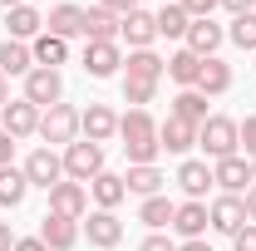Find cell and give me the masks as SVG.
<instances>
[{"label":"cell","mask_w":256,"mask_h":251,"mask_svg":"<svg viewBox=\"0 0 256 251\" xmlns=\"http://www.w3.org/2000/svg\"><path fill=\"white\" fill-rule=\"evenodd\" d=\"M118 138H124V158L128 168H148V162H158V124H153V114L148 108H128L124 118H118Z\"/></svg>","instance_id":"cell-1"},{"label":"cell","mask_w":256,"mask_h":251,"mask_svg":"<svg viewBox=\"0 0 256 251\" xmlns=\"http://www.w3.org/2000/svg\"><path fill=\"white\" fill-rule=\"evenodd\" d=\"M124 182H128V192H138V197H158L168 178L158 172V162H148V168H128Z\"/></svg>","instance_id":"cell-33"},{"label":"cell","mask_w":256,"mask_h":251,"mask_svg":"<svg viewBox=\"0 0 256 251\" xmlns=\"http://www.w3.org/2000/svg\"><path fill=\"white\" fill-rule=\"evenodd\" d=\"M172 212H178V202H168V197H143V207H138V222L148 226V232H162V226H172Z\"/></svg>","instance_id":"cell-31"},{"label":"cell","mask_w":256,"mask_h":251,"mask_svg":"<svg viewBox=\"0 0 256 251\" xmlns=\"http://www.w3.org/2000/svg\"><path fill=\"white\" fill-rule=\"evenodd\" d=\"M44 30L60 34V40H74V34H84V5H54L50 15H44Z\"/></svg>","instance_id":"cell-21"},{"label":"cell","mask_w":256,"mask_h":251,"mask_svg":"<svg viewBox=\"0 0 256 251\" xmlns=\"http://www.w3.org/2000/svg\"><path fill=\"white\" fill-rule=\"evenodd\" d=\"M25 192H30V178H25V168H0V207H20L25 202Z\"/></svg>","instance_id":"cell-32"},{"label":"cell","mask_w":256,"mask_h":251,"mask_svg":"<svg viewBox=\"0 0 256 251\" xmlns=\"http://www.w3.org/2000/svg\"><path fill=\"white\" fill-rule=\"evenodd\" d=\"M168 79H172V84H182V89H197V79H202V60L192 54L188 44L168 60Z\"/></svg>","instance_id":"cell-29"},{"label":"cell","mask_w":256,"mask_h":251,"mask_svg":"<svg viewBox=\"0 0 256 251\" xmlns=\"http://www.w3.org/2000/svg\"><path fill=\"white\" fill-rule=\"evenodd\" d=\"M15 251H50V246H44L40 236H20V242H15Z\"/></svg>","instance_id":"cell-44"},{"label":"cell","mask_w":256,"mask_h":251,"mask_svg":"<svg viewBox=\"0 0 256 251\" xmlns=\"http://www.w3.org/2000/svg\"><path fill=\"white\" fill-rule=\"evenodd\" d=\"M232 251H256V222H246V226L232 236Z\"/></svg>","instance_id":"cell-37"},{"label":"cell","mask_w":256,"mask_h":251,"mask_svg":"<svg viewBox=\"0 0 256 251\" xmlns=\"http://www.w3.org/2000/svg\"><path fill=\"white\" fill-rule=\"evenodd\" d=\"M5 104H10V79L0 74V108H5Z\"/></svg>","instance_id":"cell-47"},{"label":"cell","mask_w":256,"mask_h":251,"mask_svg":"<svg viewBox=\"0 0 256 251\" xmlns=\"http://www.w3.org/2000/svg\"><path fill=\"white\" fill-rule=\"evenodd\" d=\"M118 40H128V50H153V40H158V20H153V10H128L124 25H118Z\"/></svg>","instance_id":"cell-12"},{"label":"cell","mask_w":256,"mask_h":251,"mask_svg":"<svg viewBox=\"0 0 256 251\" xmlns=\"http://www.w3.org/2000/svg\"><path fill=\"white\" fill-rule=\"evenodd\" d=\"M158 148L162 153H192L197 148V124H182V118H162L158 124Z\"/></svg>","instance_id":"cell-17"},{"label":"cell","mask_w":256,"mask_h":251,"mask_svg":"<svg viewBox=\"0 0 256 251\" xmlns=\"http://www.w3.org/2000/svg\"><path fill=\"white\" fill-rule=\"evenodd\" d=\"M252 188H256V158H252Z\"/></svg>","instance_id":"cell-49"},{"label":"cell","mask_w":256,"mask_h":251,"mask_svg":"<svg viewBox=\"0 0 256 251\" xmlns=\"http://www.w3.org/2000/svg\"><path fill=\"white\" fill-rule=\"evenodd\" d=\"M153 20H158V40H188V10H182V5H178V0H162V10L158 15H153Z\"/></svg>","instance_id":"cell-28"},{"label":"cell","mask_w":256,"mask_h":251,"mask_svg":"<svg viewBox=\"0 0 256 251\" xmlns=\"http://www.w3.org/2000/svg\"><path fill=\"white\" fill-rule=\"evenodd\" d=\"M158 98V84H143V79H124V104H133V108H148Z\"/></svg>","instance_id":"cell-35"},{"label":"cell","mask_w":256,"mask_h":251,"mask_svg":"<svg viewBox=\"0 0 256 251\" xmlns=\"http://www.w3.org/2000/svg\"><path fill=\"white\" fill-rule=\"evenodd\" d=\"M222 10H232V20H236V15H252L256 0H222Z\"/></svg>","instance_id":"cell-41"},{"label":"cell","mask_w":256,"mask_h":251,"mask_svg":"<svg viewBox=\"0 0 256 251\" xmlns=\"http://www.w3.org/2000/svg\"><path fill=\"white\" fill-rule=\"evenodd\" d=\"M104 172V143H89V138H74L64 148V178L69 182H94Z\"/></svg>","instance_id":"cell-3"},{"label":"cell","mask_w":256,"mask_h":251,"mask_svg":"<svg viewBox=\"0 0 256 251\" xmlns=\"http://www.w3.org/2000/svg\"><path fill=\"white\" fill-rule=\"evenodd\" d=\"M10 162H15V138L0 128V168H10Z\"/></svg>","instance_id":"cell-40"},{"label":"cell","mask_w":256,"mask_h":251,"mask_svg":"<svg viewBox=\"0 0 256 251\" xmlns=\"http://www.w3.org/2000/svg\"><path fill=\"white\" fill-rule=\"evenodd\" d=\"M182 10H188V20H212V10L222 5V0H178Z\"/></svg>","instance_id":"cell-36"},{"label":"cell","mask_w":256,"mask_h":251,"mask_svg":"<svg viewBox=\"0 0 256 251\" xmlns=\"http://www.w3.org/2000/svg\"><path fill=\"white\" fill-rule=\"evenodd\" d=\"M79 232H84L89 246H98V251H114L118 242H124V222H118V212H104V207L79 222Z\"/></svg>","instance_id":"cell-9"},{"label":"cell","mask_w":256,"mask_h":251,"mask_svg":"<svg viewBox=\"0 0 256 251\" xmlns=\"http://www.w3.org/2000/svg\"><path fill=\"white\" fill-rule=\"evenodd\" d=\"M162 74H168V60H162L158 50H128V60H124V79H143V84H158Z\"/></svg>","instance_id":"cell-16"},{"label":"cell","mask_w":256,"mask_h":251,"mask_svg":"<svg viewBox=\"0 0 256 251\" xmlns=\"http://www.w3.org/2000/svg\"><path fill=\"white\" fill-rule=\"evenodd\" d=\"M242 207H246V222H256V188L246 192V197H242Z\"/></svg>","instance_id":"cell-45"},{"label":"cell","mask_w":256,"mask_h":251,"mask_svg":"<svg viewBox=\"0 0 256 251\" xmlns=\"http://www.w3.org/2000/svg\"><path fill=\"white\" fill-rule=\"evenodd\" d=\"M40 138H44L50 148H54V143L69 148V143L79 138V108H74V104H54V108H44V114H40Z\"/></svg>","instance_id":"cell-4"},{"label":"cell","mask_w":256,"mask_h":251,"mask_svg":"<svg viewBox=\"0 0 256 251\" xmlns=\"http://www.w3.org/2000/svg\"><path fill=\"white\" fill-rule=\"evenodd\" d=\"M178 188L188 192V202H202L207 188H212V168H207L202 158H182V168H178Z\"/></svg>","instance_id":"cell-19"},{"label":"cell","mask_w":256,"mask_h":251,"mask_svg":"<svg viewBox=\"0 0 256 251\" xmlns=\"http://www.w3.org/2000/svg\"><path fill=\"white\" fill-rule=\"evenodd\" d=\"M197 148L212 158V162H217V158H232L236 148H242V124L226 118V114H212L207 124L197 128Z\"/></svg>","instance_id":"cell-2"},{"label":"cell","mask_w":256,"mask_h":251,"mask_svg":"<svg viewBox=\"0 0 256 251\" xmlns=\"http://www.w3.org/2000/svg\"><path fill=\"white\" fill-rule=\"evenodd\" d=\"M15 242H20V236L10 232V222H0V251H15Z\"/></svg>","instance_id":"cell-43"},{"label":"cell","mask_w":256,"mask_h":251,"mask_svg":"<svg viewBox=\"0 0 256 251\" xmlns=\"http://www.w3.org/2000/svg\"><path fill=\"white\" fill-rule=\"evenodd\" d=\"M138 251H178V242H172V236H162V232H148Z\"/></svg>","instance_id":"cell-38"},{"label":"cell","mask_w":256,"mask_h":251,"mask_svg":"<svg viewBox=\"0 0 256 251\" xmlns=\"http://www.w3.org/2000/svg\"><path fill=\"white\" fill-rule=\"evenodd\" d=\"M30 54H34V69H60L64 60H69V40H60V34H34L30 40Z\"/></svg>","instance_id":"cell-23"},{"label":"cell","mask_w":256,"mask_h":251,"mask_svg":"<svg viewBox=\"0 0 256 251\" xmlns=\"http://www.w3.org/2000/svg\"><path fill=\"white\" fill-rule=\"evenodd\" d=\"M118 69H124L118 40H89V44H84V74H89V79H114Z\"/></svg>","instance_id":"cell-6"},{"label":"cell","mask_w":256,"mask_h":251,"mask_svg":"<svg viewBox=\"0 0 256 251\" xmlns=\"http://www.w3.org/2000/svg\"><path fill=\"white\" fill-rule=\"evenodd\" d=\"M30 69H34V54H30L25 40H5V44H0V74H5V79H10V74L25 79Z\"/></svg>","instance_id":"cell-27"},{"label":"cell","mask_w":256,"mask_h":251,"mask_svg":"<svg viewBox=\"0 0 256 251\" xmlns=\"http://www.w3.org/2000/svg\"><path fill=\"white\" fill-rule=\"evenodd\" d=\"M207 222H212V232H222V236H236V232L246 226V207H242V197L222 192V197L207 207Z\"/></svg>","instance_id":"cell-14"},{"label":"cell","mask_w":256,"mask_h":251,"mask_svg":"<svg viewBox=\"0 0 256 251\" xmlns=\"http://www.w3.org/2000/svg\"><path fill=\"white\" fill-rule=\"evenodd\" d=\"M79 133H84L89 143H108V138H118V114H114L108 104H89V108L79 114Z\"/></svg>","instance_id":"cell-13"},{"label":"cell","mask_w":256,"mask_h":251,"mask_svg":"<svg viewBox=\"0 0 256 251\" xmlns=\"http://www.w3.org/2000/svg\"><path fill=\"white\" fill-rule=\"evenodd\" d=\"M226 40H232L236 50H252V54H256V10H252V15H236L232 30H226Z\"/></svg>","instance_id":"cell-34"},{"label":"cell","mask_w":256,"mask_h":251,"mask_svg":"<svg viewBox=\"0 0 256 251\" xmlns=\"http://www.w3.org/2000/svg\"><path fill=\"white\" fill-rule=\"evenodd\" d=\"M25 178H30V188L54 192L64 182V158L54 153V148H34V153L25 158Z\"/></svg>","instance_id":"cell-8"},{"label":"cell","mask_w":256,"mask_h":251,"mask_svg":"<svg viewBox=\"0 0 256 251\" xmlns=\"http://www.w3.org/2000/svg\"><path fill=\"white\" fill-rule=\"evenodd\" d=\"M0 5H5V10H15V5H30V0H0Z\"/></svg>","instance_id":"cell-48"},{"label":"cell","mask_w":256,"mask_h":251,"mask_svg":"<svg viewBox=\"0 0 256 251\" xmlns=\"http://www.w3.org/2000/svg\"><path fill=\"white\" fill-rule=\"evenodd\" d=\"M222 40H226V30L217 25V20H192L188 25V50L197 54V60H212V54L222 50Z\"/></svg>","instance_id":"cell-18"},{"label":"cell","mask_w":256,"mask_h":251,"mask_svg":"<svg viewBox=\"0 0 256 251\" xmlns=\"http://www.w3.org/2000/svg\"><path fill=\"white\" fill-rule=\"evenodd\" d=\"M98 5H108V10H114V15H128V10H138V5H143V0H98Z\"/></svg>","instance_id":"cell-42"},{"label":"cell","mask_w":256,"mask_h":251,"mask_svg":"<svg viewBox=\"0 0 256 251\" xmlns=\"http://www.w3.org/2000/svg\"><path fill=\"white\" fill-rule=\"evenodd\" d=\"M212 188L232 192V197H246V192H252V158H242V153L217 158V162H212Z\"/></svg>","instance_id":"cell-5"},{"label":"cell","mask_w":256,"mask_h":251,"mask_svg":"<svg viewBox=\"0 0 256 251\" xmlns=\"http://www.w3.org/2000/svg\"><path fill=\"white\" fill-rule=\"evenodd\" d=\"M226 89H232V64L226 60H202V79H197V94H207V98H222Z\"/></svg>","instance_id":"cell-25"},{"label":"cell","mask_w":256,"mask_h":251,"mask_svg":"<svg viewBox=\"0 0 256 251\" xmlns=\"http://www.w3.org/2000/svg\"><path fill=\"white\" fill-rule=\"evenodd\" d=\"M207 226H212V222H207V202H178V212H172V232H178L182 242H197Z\"/></svg>","instance_id":"cell-20"},{"label":"cell","mask_w":256,"mask_h":251,"mask_svg":"<svg viewBox=\"0 0 256 251\" xmlns=\"http://www.w3.org/2000/svg\"><path fill=\"white\" fill-rule=\"evenodd\" d=\"M178 251H212V246H207V242L197 236V242H182V246H178Z\"/></svg>","instance_id":"cell-46"},{"label":"cell","mask_w":256,"mask_h":251,"mask_svg":"<svg viewBox=\"0 0 256 251\" xmlns=\"http://www.w3.org/2000/svg\"><path fill=\"white\" fill-rule=\"evenodd\" d=\"M40 242H44L50 251H74V246H79V222L44 212V222H40Z\"/></svg>","instance_id":"cell-15"},{"label":"cell","mask_w":256,"mask_h":251,"mask_svg":"<svg viewBox=\"0 0 256 251\" xmlns=\"http://www.w3.org/2000/svg\"><path fill=\"white\" fill-rule=\"evenodd\" d=\"M20 98H30L40 114H44V108H54V104L64 98L60 69H30V74H25V94H20Z\"/></svg>","instance_id":"cell-7"},{"label":"cell","mask_w":256,"mask_h":251,"mask_svg":"<svg viewBox=\"0 0 256 251\" xmlns=\"http://www.w3.org/2000/svg\"><path fill=\"white\" fill-rule=\"evenodd\" d=\"M50 212H54V217H69V222H84L89 217V188L64 178L60 188L50 192Z\"/></svg>","instance_id":"cell-10"},{"label":"cell","mask_w":256,"mask_h":251,"mask_svg":"<svg viewBox=\"0 0 256 251\" xmlns=\"http://www.w3.org/2000/svg\"><path fill=\"white\" fill-rule=\"evenodd\" d=\"M5 30H10V40H25L30 44L34 34H44V15L34 5H15V10H5Z\"/></svg>","instance_id":"cell-22"},{"label":"cell","mask_w":256,"mask_h":251,"mask_svg":"<svg viewBox=\"0 0 256 251\" xmlns=\"http://www.w3.org/2000/svg\"><path fill=\"white\" fill-rule=\"evenodd\" d=\"M0 128L20 143V138H30V133H40V108H34L30 98H10L5 108H0Z\"/></svg>","instance_id":"cell-11"},{"label":"cell","mask_w":256,"mask_h":251,"mask_svg":"<svg viewBox=\"0 0 256 251\" xmlns=\"http://www.w3.org/2000/svg\"><path fill=\"white\" fill-rule=\"evenodd\" d=\"M172 118H182V124H207L212 114H207V94H197V89H182V94L172 98Z\"/></svg>","instance_id":"cell-30"},{"label":"cell","mask_w":256,"mask_h":251,"mask_svg":"<svg viewBox=\"0 0 256 251\" xmlns=\"http://www.w3.org/2000/svg\"><path fill=\"white\" fill-rule=\"evenodd\" d=\"M89 197H94V202L104 207V212H114V207H118V202L128 197V182H124V172H108V168H104V172H98L94 182H89Z\"/></svg>","instance_id":"cell-24"},{"label":"cell","mask_w":256,"mask_h":251,"mask_svg":"<svg viewBox=\"0 0 256 251\" xmlns=\"http://www.w3.org/2000/svg\"><path fill=\"white\" fill-rule=\"evenodd\" d=\"M118 25H124V15H114L108 5H89L84 10V34L89 40H118Z\"/></svg>","instance_id":"cell-26"},{"label":"cell","mask_w":256,"mask_h":251,"mask_svg":"<svg viewBox=\"0 0 256 251\" xmlns=\"http://www.w3.org/2000/svg\"><path fill=\"white\" fill-rule=\"evenodd\" d=\"M242 148H246V158H256V114L242 124Z\"/></svg>","instance_id":"cell-39"}]
</instances>
